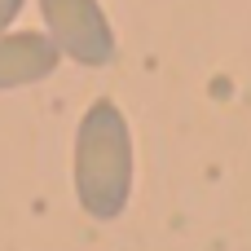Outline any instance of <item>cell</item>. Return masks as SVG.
I'll use <instances>...</instances> for the list:
<instances>
[{
	"mask_svg": "<svg viewBox=\"0 0 251 251\" xmlns=\"http://www.w3.org/2000/svg\"><path fill=\"white\" fill-rule=\"evenodd\" d=\"M49 40L79 66H106L115 57V31L97 0H40Z\"/></svg>",
	"mask_w": 251,
	"mask_h": 251,
	"instance_id": "7a4b0ae2",
	"label": "cell"
},
{
	"mask_svg": "<svg viewBox=\"0 0 251 251\" xmlns=\"http://www.w3.org/2000/svg\"><path fill=\"white\" fill-rule=\"evenodd\" d=\"M18 9H22V0H0V35L9 31V22L18 18Z\"/></svg>",
	"mask_w": 251,
	"mask_h": 251,
	"instance_id": "277c9868",
	"label": "cell"
},
{
	"mask_svg": "<svg viewBox=\"0 0 251 251\" xmlns=\"http://www.w3.org/2000/svg\"><path fill=\"white\" fill-rule=\"evenodd\" d=\"M75 194L97 221H115L132 199V132L115 101H93L79 119Z\"/></svg>",
	"mask_w": 251,
	"mask_h": 251,
	"instance_id": "6da1fadb",
	"label": "cell"
},
{
	"mask_svg": "<svg viewBox=\"0 0 251 251\" xmlns=\"http://www.w3.org/2000/svg\"><path fill=\"white\" fill-rule=\"evenodd\" d=\"M62 49L49 35L35 31H18V35H0V88H22V84H40L57 71Z\"/></svg>",
	"mask_w": 251,
	"mask_h": 251,
	"instance_id": "3957f363",
	"label": "cell"
}]
</instances>
